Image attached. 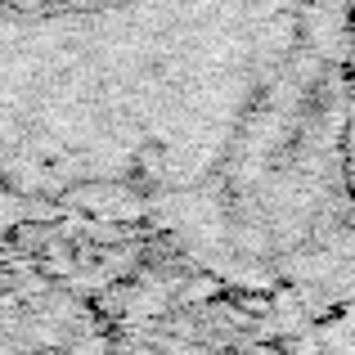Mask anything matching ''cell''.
Returning <instances> with one entry per match:
<instances>
[{
    "label": "cell",
    "instance_id": "cell-1",
    "mask_svg": "<svg viewBox=\"0 0 355 355\" xmlns=\"http://www.w3.org/2000/svg\"><path fill=\"white\" fill-rule=\"evenodd\" d=\"M45 104H0V171L32 189L293 198L329 126V0H72L0 9Z\"/></svg>",
    "mask_w": 355,
    "mask_h": 355
},
{
    "label": "cell",
    "instance_id": "cell-2",
    "mask_svg": "<svg viewBox=\"0 0 355 355\" xmlns=\"http://www.w3.org/2000/svg\"><path fill=\"white\" fill-rule=\"evenodd\" d=\"M45 5H72V0H0V9H45Z\"/></svg>",
    "mask_w": 355,
    "mask_h": 355
}]
</instances>
